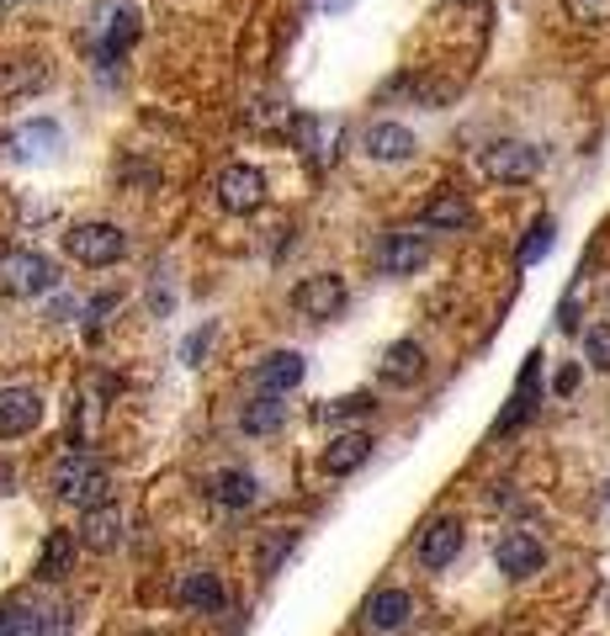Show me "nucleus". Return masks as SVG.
<instances>
[{"label":"nucleus","mask_w":610,"mask_h":636,"mask_svg":"<svg viewBox=\"0 0 610 636\" xmlns=\"http://www.w3.org/2000/svg\"><path fill=\"white\" fill-rule=\"evenodd\" d=\"M53 493H59L64 504H75V510H101V504L112 499V477H107L101 462L70 451V456H59V467H53Z\"/></svg>","instance_id":"obj_1"},{"label":"nucleus","mask_w":610,"mask_h":636,"mask_svg":"<svg viewBox=\"0 0 610 636\" xmlns=\"http://www.w3.org/2000/svg\"><path fill=\"white\" fill-rule=\"evenodd\" d=\"M53 286H59V271L48 255L27 249V244L0 249V292L5 297H48Z\"/></svg>","instance_id":"obj_2"},{"label":"nucleus","mask_w":610,"mask_h":636,"mask_svg":"<svg viewBox=\"0 0 610 636\" xmlns=\"http://www.w3.org/2000/svg\"><path fill=\"white\" fill-rule=\"evenodd\" d=\"M64 249H70V260L101 271V266H118L122 255H127V234H122L118 223H75L64 234Z\"/></svg>","instance_id":"obj_3"},{"label":"nucleus","mask_w":610,"mask_h":636,"mask_svg":"<svg viewBox=\"0 0 610 636\" xmlns=\"http://www.w3.org/2000/svg\"><path fill=\"white\" fill-rule=\"evenodd\" d=\"M484 175L499 186H526L541 175V149L521 144V138H504V144H488L484 149Z\"/></svg>","instance_id":"obj_4"},{"label":"nucleus","mask_w":610,"mask_h":636,"mask_svg":"<svg viewBox=\"0 0 610 636\" xmlns=\"http://www.w3.org/2000/svg\"><path fill=\"white\" fill-rule=\"evenodd\" d=\"M292 308L303 318H340L345 308H351V286H345V277H334V271H319V277L297 281L292 286Z\"/></svg>","instance_id":"obj_5"},{"label":"nucleus","mask_w":610,"mask_h":636,"mask_svg":"<svg viewBox=\"0 0 610 636\" xmlns=\"http://www.w3.org/2000/svg\"><path fill=\"white\" fill-rule=\"evenodd\" d=\"M218 207L234 212V218L260 212V207H266V175H260L255 164H229V170L218 175Z\"/></svg>","instance_id":"obj_6"},{"label":"nucleus","mask_w":610,"mask_h":636,"mask_svg":"<svg viewBox=\"0 0 610 636\" xmlns=\"http://www.w3.org/2000/svg\"><path fill=\"white\" fill-rule=\"evenodd\" d=\"M308 377V360H303V351H271V356H260L255 366H249V382H255V393H277L286 397L297 382Z\"/></svg>","instance_id":"obj_7"},{"label":"nucleus","mask_w":610,"mask_h":636,"mask_svg":"<svg viewBox=\"0 0 610 636\" xmlns=\"http://www.w3.org/2000/svg\"><path fill=\"white\" fill-rule=\"evenodd\" d=\"M42 425L38 388H0V440H22Z\"/></svg>","instance_id":"obj_8"},{"label":"nucleus","mask_w":610,"mask_h":636,"mask_svg":"<svg viewBox=\"0 0 610 636\" xmlns=\"http://www.w3.org/2000/svg\"><path fill=\"white\" fill-rule=\"evenodd\" d=\"M362 149H366V159H377V164H404V159L419 155V138L408 133L404 122H371L362 133Z\"/></svg>","instance_id":"obj_9"},{"label":"nucleus","mask_w":610,"mask_h":636,"mask_svg":"<svg viewBox=\"0 0 610 636\" xmlns=\"http://www.w3.org/2000/svg\"><path fill=\"white\" fill-rule=\"evenodd\" d=\"M425 260H430V238H425V234H408V229L388 234V238H382V249H377V266H382V277H414Z\"/></svg>","instance_id":"obj_10"},{"label":"nucleus","mask_w":610,"mask_h":636,"mask_svg":"<svg viewBox=\"0 0 610 636\" xmlns=\"http://www.w3.org/2000/svg\"><path fill=\"white\" fill-rule=\"evenodd\" d=\"M493 562H499V573H504V578H536V573L547 567V552H541V541H536V536L510 530V536L493 547Z\"/></svg>","instance_id":"obj_11"},{"label":"nucleus","mask_w":610,"mask_h":636,"mask_svg":"<svg viewBox=\"0 0 610 636\" xmlns=\"http://www.w3.org/2000/svg\"><path fill=\"white\" fill-rule=\"evenodd\" d=\"M456 552H462V519H430L425 530H419V567H430V573H441V567H451L456 562Z\"/></svg>","instance_id":"obj_12"},{"label":"nucleus","mask_w":610,"mask_h":636,"mask_svg":"<svg viewBox=\"0 0 610 636\" xmlns=\"http://www.w3.org/2000/svg\"><path fill=\"white\" fill-rule=\"evenodd\" d=\"M53 70L42 59H0V101H22V96H38L48 90Z\"/></svg>","instance_id":"obj_13"},{"label":"nucleus","mask_w":610,"mask_h":636,"mask_svg":"<svg viewBox=\"0 0 610 636\" xmlns=\"http://www.w3.org/2000/svg\"><path fill=\"white\" fill-rule=\"evenodd\" d=\"M382 382L388 388H414L419 377H425V345L419 340H393L388 351H382Z\"/></svg>","instance_id":"obj_14"},{"label":"nucleus","mask_w":610,"mask_h":636,"mask_svg":"<svg viewBox=\"0 0 610 636\" xmlns=\"http://www.w3.org/2000/svg\"><path fill=\"white\" fill-rule=\"evenodd\" d=\"M419 223L430 234H467L473 229V201L462 197V192H441V197L419 212Z\"/></svg>","instance_id":"obj_15"},{"label":"nucleus","mask_w":610,"mask_h":636,"mask_svg":"<svg viewBox=\"0 0 610 636\" xmlns=\"http://www.w3.org/2000/svg\"><path fill=\"white\" fill-rule=\"evenodd\" d=\"M408 615H414V599H408L404 589H377L362 610V621L371 632H404Z\"/></svg>","instance_id":"obj_16"},{"label":"nucleus","mask_w":610,"mask_h":636,"mask_svg":"<svg viewBox=\"0 0 610 636\" xmlns=\"http://www.w3.org/2000/svg\"><path fill=\"white\" fill-rule=\"evenodd\" d=\"M175 599H181L186 610H197V615H218V610H223V584H218L212 567H192V573H181Z\"/></svg>","instance_id":"obj_17"},{"label":"nucleus","mask_w":610,"mask_h":636,"mask_svg":"<svg viewBox=\"0 0 610 636\" xmlns=\"http://www.w3.org/2000/svg\"><path fill=\"white\" fill-rule=\"evenodd\" d=\"M371 456V436L366 430H340V436L325 445V473L329 477H351Z\"/></svg>","instance_id":"obj_18"},{"label":"nucleus","mask_w":610,"mask_h":636,"mask_svg":"<svg viewBox=\"0 0 610 636\" xmlns=\"http://www.w3.org/2000/svg\"><path fill=\"white\" fill-rule=\"evenodd\" d=\"M282 425H286V397L260 393L255 403H244V414H240V430H244V436H277Z\"/></svg>","instance_id":"obj_19"},{"label":"nucleus","mask_w":610,"mask_h":636,"mask_svg":"<svg viewBox=\"0 0 610 636\" xmlns=\"http://www.w3.org/2000/svg\"><path fill=\"white\" fill-rule=\"evenodd\" d=\"M122 541V515L112 504H101V510H85V525H81V547L90 552H112Z\"/></svg>","instance_id":"obj_20"},{"label":"nucleus","mask_w":610,"mask_h":636,"mask_svg":"<svg viewBox=\"0 0 610 636\" xmlns=\"http://www.w3.org/2000/svg\"><path fill=\"white\" fill-rule=\"evenodd\" d=\"M255 493H260L255 473H240V467H229V473L212 477V504H223V510H249V504H255Z\"/></svg>","instance_id":"obj_21"},{"label":"nucleus","mask_w":610,"mask_h":636,"mask_svg":"<svg viewBox=\"0 0 610 636\" xmlns=\"http://www.w3.org/2000/svg\"><path fill=\"white\" fill-rule=\"evenodd\" d=\"M59 144H64V133H59V122H48V118L27 122V127H22V133L11 138V149H16L22 159H33V155H38V159H42V155H53Z\"/></svg>","instance_id":"obj_22"},{"label":"nucleus","mask_w":610,"mask_h":636,"mask_svg":"<svg viewBox=\"0 0 610 636\" xmlns=\"http://www.w3.org/2000/svg\"><path fill=\"white\" fill-rule=\"evenodd\" d=\"M75 530H59V536H48V547H42V562L38 573L42 578H64V567H70V556H75Z\"/></svg>","instance_id":"obj_23"},{"label":"nucleus","mask_w":610,"mask_h":636,"mask_svg":"<svg viewBox=\"0 0 610 636\" xmlns=\"http://www.w3.org/2000/svg\"><path fill=\"white\" fill-rule=\"evenodd\" d=\"M297 547V530H271L266 541H260V556H255V573L260 578H277V567H282V556Z\"/></svg>","instance_id":"obj_24"},{"label":"nucleus","mask_w":610,"mask_h":636,"mask_svg":"<svg viewBox=\"0 0 610 636\" xmlns=\"http://www.w3.org/2000/svg\"><path fill=\"white\" fill-rule=\"evenodd\" d=\"M552 234H558V229H552V218H536V223H530V238L521 244V266H536V260L552 249Z\"/></svg>","instance_id":"obj_25"},{"label":"nucleus","mask_w":610,"mask_h":636,"mask_svg":"<svg viewBox=\"0 0 610 636\" xmlns=\"http://www.w3.org/2000/svg\"><path fill=\"white\" fill-rule=\"evenodd\" d=\"M371 408H377V397L371 393H351V397H334V403L325 408V419L329 425H340V419H362V414H371Z\"/></svg>","instance_id":"obj_26"},{"label":"nucleus","mask_w":610,"mask_h":636,"mask_svg":"<svg viewBox=\"0 0 610 636\" xmlns=\"http://www.w3.org/2000/svg\"><path fill=\"white\" fill-rule=\"evenodd\" d=\"M584 356L595 360L600 371H610V323H589L584 329Z\"/></svg>","instance_id":"obj_27"},{"label":"nucleus","mask_w":610,"mask_h":636,"mask_svg":"<svg viewBox=\"0 0 610 636\" xmlns=\"http://www.w3.org/2000/svg\"><path fill=\"white\" fill-rule=\"evenodd\" d=\"M569 5L573 22H584V27H595V22H610V0H563Z\"/></svg>","instance_id":"obj_28"},{"label":"nucleus","mask_w":610,"mask_h":636,"mask_svg":"<svg viewBox=\"0 0 610 636\" xmlns=\"http://www.w3.org/2000/svg\"><path fill=\"white\" fill-rule=\"evenodd\" d=\"M207 340H212V329H203V334H192V340H186V360H192V366H197V356L207 351Z\"/></svg>","instance_id":"obj_29"},{"label":"nucleus","mask_w":610,"mask_h":636,"mask_svg":"<svg viewBox=\"0 0 610 636\" xmlns=\"http://www.w3.org/2000/svg\"><path fill=\"white\" fill-rule=\"evenodd\" d=\"M573 388H578V366H563V371H558V393L569 397Z\"/></svg>","instance_id":"obj_30"},{"label":"nucleus","mask_w":610,"mask_h":636,"mask_svg":"<svg viewBox=\"0 0 610 636\" xmlns=\"http://www.w3.org/2000/svg\"><path fill=\"white\" fill-rule=\"evenodd\" d=\"M11 477H16V473H11V462H5V456H0V493H5V488H11Z\"/></svg>","instance_id":"obj_31"},{"label":"nucleus","mask_w":610,"mask_h":636,"mask_svg":"<svg viewBox=\"0 0 610 636\" xmlns=\"http://www.w3.org/2000/svg\"><path fill=\"white\" fill-rule=\"evenodd\" d=\"M11 5H16V0H0V11H11Z\"/></svg>","instance_id":"obj_32"}]
</instances>
